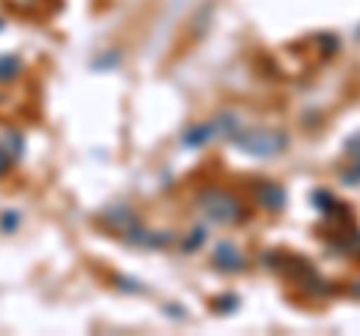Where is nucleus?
Returning a JSON list of instances; mask_svg holds the SVG:
<instances>
[{"label": "nucleus", "mask_w": 360, "mask_h": 336, "mask_svg": "<svg viewBox=\"0 0 360 336\" xmlns=\"http://www.w3.org/2000/svg\"><path fill=\"white\" fill-rule=\"evenodd\" d=\"M348 291H352V297H357V300H360V279H357V283L348 285Z\"/></svg>", "instance_id": "15"}, {"label": "nucleus", "mask_w": 360, "mask_h": 336, "mask_svg": "<svg viewBox=\"0 0 360 336\" xmlns=\"http://www.w3.org/2000/svg\"><path fill=\"white\" fill-rule=\"evenodd\" d=\"M213 120V129H217V138H234L238 136V129H240V120H238V115H231V111H222V115H217V117H210Z\"/></svg>", "instance_id": "6"}, {"label": "nucleus", "mask_w": 360, "mask_h": 336, "mask_svg": "<svg viewBox=\"0 0 360 336\" xmlns=\"http://www.w3.org/2000/svg\"><path fill=\"white\" fill-rule=\"evenodd\" d=\"M312 205L319 207L321 217H324V214H328V210L336 205V195L330 193V189H315V193H312Z\"/></svg>", "instance_id": "9"}, {"label": "nucleus", "mask_w": 360, "mask_h": 336, "mask_svg": "<svg viewBox=\"0 0 360 336\" xmlns=\"http://www.w3.org/2000/svg\"><path fill=\"white\" fill-rule=\"evenodd\" d=\"M345 153L354 156V160H360V132H354L352 138H345Z\"/></svg>", "instance_id": "13"}, {"label": "nucleus", "mask_w": 360, "mask_h": 336, "mask_svg": "<svg viewBox=\"0 0 360 336\" xmlns=\"http://www.w3.org/2000/svg\"><path fill=\"white\" fill-rule=\"evenodd\" d=\"M205 240H207V228H205V226H195V228H193V234H189V238H186L184 243H180V246H184V252H195Z\"/></svg>", "instance_id": "10"}, {"label": "nucleus", "mask_w": 360, "mask_h": 336, "mask_svg": "<svg viewBox=\"0 0 360 336\" xmlns=\"http://www.w3.org/2000/svg\"><path fill=\"white\" fill-rule=\"evenodd\" d=\"M231 144L246 156L270 160V156H279L288 148V136L274 127H250V129H238V136L231 138Z\"/></svg>", "instance_id": "2"}, {"label": "nucleus", "mask_w": 360, "mask_h": 336, "mask_svg": "<svg viewBox=\"0 0 360 336\" xmlns=\"http://www.w3.org/2000/svg\"><path fill=\"white\" fill-rule=\"evenodd\" d=\"M213 138H217V129H213V120H207V123L189 127L180 141H184V148H205V144H210Z\"/></svg>", "instance_id": "5"}, {"label": "nucleus", "mask_w": 360, "mask_h": 336, "mask_svg": "<svg viewBox=\"0 0 360 336\" xmlns=\"http://www.w3.org/2000/svg\"><path fill=\"white\" fill-rule=\"evenodd\" d=\"M195 207L210 222H219V226H240V222L250 219V210L243 207V201L234 193H229V189H219V186L201 189L195 195Z\"/></svg>", "instance_id": "1"}, {"label": "nucleus", "mask_w": 360, "mask_h": 336, "mask_svg": "<svg viewBox=\"0 0 360 336\" xmlns=\"http://www.w3.org/2000/svg\"><path fill=\"white\" fill-rule=\"evenodd\" d=\"M319 42H321V54H328V58H330V54H336V49H340V39H336L333 33H321Z\"/></svg>", "instance_id": "11"}, {"label": "nucleus", "mask_w": 360, "mask_h": 336, "mask_svg": "<svg viewBox=\"0 0 360 336\" xmlns=\"http://www.w3.org/2000/svg\"><path fill=\"white\" fill-rule=\"evenodd\" d=\"M255 198H258V205H262L264 210H270V214H276V210H283L285 207V189L279 186V183H262L255 189Z\"/></svg>", "instance_id": "4"}, {"label": "nucleus", "mask_w": 360, "mask_h": 336, "mask_svg": "<svg viewBox=\"0 0 360 336\" xmlns=\"http://www.w3.org/2000/svg\"><path fill=\"white\" fill-rule=\"evenodd\" d=\"M210 261H213V267H217V271H222V273H240V271H246L243 252H240L231 240L217 243V250H213Z\"/></svg>", "instance_id": "3"}, {"label": "nucleus", "mask_w": 360, "mask_h": 336, "mask_svg": "<svg viewBox=\"0 0 360 336\" xmlns=\"http://www.w3.org/2000/svg\"><path fill=\"white\" fill-rule=\"evenodd\" d=\"M213 309L219 312V316H229V312H234L240 306V297L238 295H219V297H213Z\"/></svg>", "instance_id": "8"}, {"label": "nucleus", "mask_w": 360, "mask_h": 336, "mask_svg": "<svg viewBox=\"0 0 360 336\" xmlns=\"http://www.w3.org/2000/svg\"><path fill=\"white\" fill-rule=\"evenodd\" d=\"M105 222L111 228H117V231H127V228H132L135 222H139V217H135V210H129V207H117V210H108Z\"/></svg>", "instance_id": "7"}, {"label": "nucleus", "mask_w": 360, "mask_h": 336, "mask_svg": "<svg viewBox=\"0 0 360 336\" xmlns=\"http://www.w3.org/2000/svg\"><path fill=\"white\" fill-rule=\"evenodd\" d=\"M342 183H348V186H354V183H360V162H354V165H348L345 172H342V177H340Z\"/></svg>", "instance_id": "12"}, {"label": "nucleus", "mask_w": 360, "mask_h": 336, "mask_svg": "<svg viewBox=\"0 0 360 336\" xmlns=\"http://www.w3.org/2000/svg\"><path fill=\"white\" fill-rule=\"evenodd\" d=\"M117 283H120V288H123V291H135V295L141 291V283H139V279H127V276H120Z\"/></svg>", "instance_id": "14"}]
</instances>
